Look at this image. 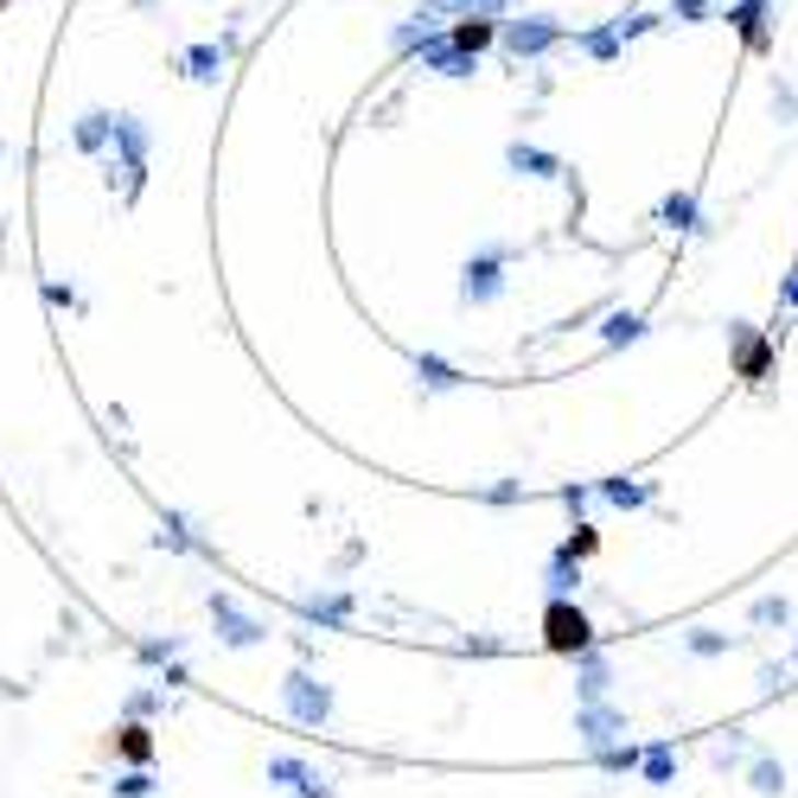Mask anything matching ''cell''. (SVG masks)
<instances>
[{"label": "cell", "mask_w": 798, "mask_h": 798, "mask_svg": "<svg viewBox=\"0 0 798 798\" xmlns=\"http://www.w3.org/2000/svg\"><path fill=\"white\" fill-rule=\"evenodd\" d=\"M728 20H734V33L748 38V52H766L773 45V33H766V0H734Z\"/></svg>", "instance_id": "cell-15"}, {"label": "cell", "mask_w": 798, "mask_h": 798, "mask_svg": "<svg viewBox=\"0 0 798 798\" xmlns=\"http://www.w3.org/2000/svg\"><path fill=\"white\" fill-rule=\"evenodd\" d=\"M619 45H626V26H601V33H581V52H588V58H619Z\"/></svg>", "instance_id": "cell-31"}, {"label": "cell", "mask_w": 798, "mask_h": 798, "mask_svg": "<svg viewBox=\"0 0 798 798\" xmlns=\"http://www.w3.org/2000/svg\"><path fill=\"white\" fill-rule=\"evenodd\" d=\"M212 619H218V639H224V646H237V652H243V646H255V639L269 632V626H262L255 614H243L230 594H212Z\"/></svg>", "instance_id": "cell-6"}, {"label": "cell", "mask_w": 798, "mask_h": 798, "mask_svg": "<svg viewBox=\"0 0 798 798\" xmlns=\"http://www.w3.org/2000/svg\"><path fill=\"white\" fill-rule=\"evenodd\" d=\"M569 549H575V556H594V531H588V524H575V537H569Z\"/></svg>", "instance_id": "cell-39"}, {"label": "cell", "mask_w": 798, "mask_h": 798, "mask_svg": "<svg viewBox=\"0 0 798 798\" xmlns=\"http://www.w3.org/2000/svg\"><path fill=\"white\" fill-rule=\"evenodd\" d=\"M492 38H499V26H492V20H472V13L447 26V45H460V52H472V58H479V52H486Z\"/></svg>", "instance_id": "cell-21"}, {"label": "cell", "mask_w": 798, "mask_h": 798, "mask_svg": "<svg viewBox=\"0 0 798 798\" xmlns=\"http://www.w3.org/2000/svg\"><path fill=\"white\" fill-rule=\"evenodd\" d=\"M505 167L517 173V180H562V160H556L549 147H531V141H511Z\"/></svg>", "instance_id": "cell-9"}, {"label": "cell", "mask_w": 798, "mask_h": 798, "mask_svg": "<svg viewBox=\"0 0 798 798\" xmlns=\"http://www.w3.org/2000/svg\"><path fill=\"white\" fill-rule=\"evenodd\" d=\"M779 300H786V307L798 314V275H786V288H779Z\"/></svg>", "instance_id": "cell-41"}, {"label": "cell", "mask_w": 798, "mask_h": 798, "mask_svg": "<svg viewBox=\"0 0 798 798\" xmlns=\"http://www.w3.org/2000/svg\"><path fill=\"white\" fill-rule=\"evenodd\" d=\"M728 345H734V364H741V377H766V364H773V345H766L754 327H728Z\"/></svg>", "instance_id": "cell-10"}, {"label": "cell", "mask_w": 798, "mask_h": 798, "mask_svg": "<svg viewBox=\"0 0 798 798\" xmlns=\"http://www.w3.org/2000/svg\"><path fill=\"white\" fill-rule=\"evenodd\" d=\"M422 65H429L435 77H472V71H479V58L460 52V45H447V33H435L429 45H422Z\"/></svg>", "instance_id": "cell-11"}, {"label": "cell", "mask_w": 798, "mask_h": 798, "mask_svg": "<svg viewBox=\"0 0 798 798\" xmlns=\"http://www.w3.org/2000/svg\"><path fill=\"white\" fill-rule=\"evenodd\" d=\"M793 658H798V646H793Z\"/></svg>", "instance_id": "cell-42"}, {"label": "cell", "mask_w": 798, "mask_h": 798, "mask_svg": "<svg viewBox=\"0 0 798 798\" xmlns=\"http://www.w3.org/2000/svg\"><path fill=\"white\" fill-rule=\"evenodd\" d=\"M639 761H646V748H639V741H614V748H601V754H594L601 773H639Z\"/></svg>", "instance_id": "cell-26"}, {"label": "cell", "mask_w": 798, "mask_h": 798, "mask_svg": "<svg viewBox=\"0 0 798 798\" xmlns=\"http://www.w3.org/2000/svg\"><path fill=\"white\" fill-rule=\"evenodd\" d=\"M646 314H632V307H614V314H607V327H601V345H607V352H619V345H639V339H646Z\"/></svg>", "instance_id": "cell-18"}, {"label": "cell", "mask_w": 798, "mask_h": 798, "mask_svg": "<svg viewBox=\"0 0 798 798\" xmlns=\"http://www.w3.org/2000/svg\"><path fill=\"white\" fill-rule=\"evenodd\" d=\"M575 734H581V748H588V754H601V748L626 741V716H619L607 696H601V703H581V709H575Z\"/></svg>", "instance_id": "cell-4"}, {"label": "cell", "mask_w": 798, "mask_h": 798, "mask_svg": "<svg viewBox=\"0 0 798 798\" xmlns=\"http://www.w3.org/2000/svg\"><path fill=\"white\" fill-rule=\"evenodd\" d=\"M147 709H160V689H135L128 696V716H147Z\"/></svg>", "instance_id": "cell-37"}, {"label": "cell", "mask_w": 798, "mask_h": 798, "mask_svg": "<svg viewBox=\"0 0 798 798\" xmlns=\"http://www.w3.org/2000/svg\"><path fill=\"white\" fill-rule=\"evenodd\" d=\"M689 652H696V658H722L728 652V632H716V626H696V632H689Z\"/></svg>", "instance_id": "cell-33"}, {"label": "cell", "mask_w": 798, "mask_h": 798, "mask_svg": "<svg viewBox=\"0 0 798 798\" xmlns=\"http://www.w3.org/2000/svg\"><path fill=\"white\" fill-rule=\"evenodd\" d=\"M748 786H754L761 798H779V793H786V766L773 761V754H761V761L748 766Z\"/></svg>", "instance_id": "cell-27"}, {"label": "cell", "mask_w": 798, "mask_h": 798, "mask_svg": "<svg viewBox=\"0 0 798 798\" xmlns=\"http://www.w3.org/2000/svg\"><path fill=\"white\" fill-rule=\"evenodd\" d=\"M115 754H122V761H135V766H147V761H153V734H147L141 722H122V728H115Z\"/></svg>", "instance_id": "cell-23"}, {"label": "cell", "mask_w": 798, "mask_h": 798, "mask_svg": "<svg viewBox=\"0 0 798 798\" xmlns=\"http://www.w3.org/2000/svg\"><path fill=\"white\" fill-rule=\"evenodd\" d=\"M409 371H415V384H422V390H460V384H467V377H460V364H447L441 352H415Z\"/></svg>", "instance_id": "cell-14"}, {"label": "cell", "mask_w": 798, "mask_h": 798, "mask_svg": "<svg viewBox=\"0 0 798 798\" xmlns=\"http://www.w3.org/2000/svg\"><path fill=\"white\" fill-rule=\"evenodd\" d=\"M110 793L115 798H153V773H147V766H135V773H122V779H115Z\"/></svg>", "instance_id": "cell-32"}, {"label": "cell", "mask_w": 798, "mask_h": 798, "mask_svg": "<svg viewBox=\"0 0 798 798\" xmlns=\"http://www.w3.org/2000/svg\"><path fill=\"white\" fill-rule=\"evenodd\" d=\"M544 646L562 658H575L594 646V626H588V614H581L575 601H549L544 607Z\"/></svg>", "instance_id": "cell-2"}, {"label": "cell", "mask_w": 798, "mask_h": 798, "mask_svg": "<svg viewBox=\"0 0 798 798\" xmlns=\"http://www.w3.org/2000/svg\"><path fill=\"white\" fill-rule=\"evenodd\" d=\"M135 658H141V664H173V658H180V639H141Z\"/></svg>", "instance_id": "cell-34"}, {"label": "cell", "mask_w": 798, "mask_h": 798, "mask_svg": "<svg viewBox=\"0 0 798 798\" xmlns=\"http://www.w3.org/2000/svg\"><path fill=\"white\" fill-rule=\"evenodd\" d=\"M422 13H460V20H499L505 13V0H422Z\"/></svg>", "instance_id": "cell-24"}, {"label": "cell", "mask_w": 798, "mask_h": 798, "mask_svg": "<svg viewBox=\"0 0 798 798\" xmlns=\"http://www.w3.org/2000/svg\"><path fill=\"white\" fill-rule=\"evenodd\" d=\"M505 269H511V243H479L460 262V300L467 307H492L505 294Z\"/></svg>", "instance_id": "cell-1"}, {"label": "cell", "mask_w": 798, "mask_h": 798, "mask_svg": "<svg viewBox=\"0 0 798 798\" xmlns=\"http://www.w3.org/2000/svg\"><path fill=\"white\" fill-rule=\"evenodd\" d=\"M544 581H549V601H575V588H581V556L569 544L549 556V569H544Z\"/></svg>", "instance_id": "cell-16"}, {"label": "cell", "mask_w": 798, "mask_h": 798, "mask_svg": "<svg viewBox=\"0 0 798 798\" xmlns=\"http://www.w3.org/2000/svg\"><path fill=\"white\" fill-rule=\"evenodd\" d=\"M282 703H288V716L300 728H320L332 716V684H320L314 671H288L282 677Z\"/></svg>", "instance_id": "cell-3"}, {"label": "cell", "mask_w": 798, "mask_h": 798, "mask_svg": "<svg viewBox=\"0 0 798 798\" xmlns=\"http://www.w3.org/2000/svg\"><path fill=\"white\" fill-rule=\"evenodd\" d=\"M748 619H754V626H793V619H798V607L786 601V594H761V601L748 607Z\"/></svg>", "instance_id": "cell-28"}, {"label": "cell", "mask_w": 798, "mask_h": 798, "mask_svg": "<svg viewBox=\"0 0 798 798\" xmlns=\"http://www.w3.org/2000/svg\"><path fill=\"white\" fill-rule=\"evenodd\" d=\"M218 65H224V45H192V52H185V77H192V83H212Z\"/></svg>", "instance_id": "cell-30"}, {"label": "cell", "mask_w": 798, "mask_h": 798, "mask_svg": "<svg viewBox=\"0 0 798 798\" xmlns=\"http://www.w3.org/2000/svg\"><path fill=\"white\" fill-rule=\"evenodd\" d=\"M429 38H435V20H429V13H415V20L390 26V45H397V52H422Z\"/></svg>", "instance_id": "cell-29"}, {"label": "cell", "mask_w": 798, "mask_h": 798, "mask_svg": "<svg viewBox=\"0 0 798 798\" xmlns=\"http://www.w3.org/2000/svg\"><path fill=\"white\" fill-rule=\"evenodd\" d=\"M658 224H671V230H684V237H703V230H709L703 205H696V192H671V198L658 205Z\"/></svg>", "instance_id": "cell-13"}, {"label": "cell", "mask_w": 798, "mask_h": 798, "mask_svg": "<svg viewBox=\"0 0 798 798\" xmlns=\"http://www.w3.org/2000/svg\"><path fill=\"white\" fill-rule=\"evenodd\" d=\"M601 499L614 511H639V505H652V486L646 479H601Z\"/></svg>", "instance_id": "cell-22"}, {"label": "cell", "mask_w": 798, "mask_h": 798, "mask_svg": "<svg viewBox=\"0 0 798 798\" xmlns=\"http://www.w3.org/2000/svg\"><path fill=\"white\" fill-rule=\"evenodd\" d=\"M556 38H562L556 20H505V26H499V45H505L511 58H537V52H549Z\"/></svg>", "instance_id": "cell-5"}, {"label": "cell", "mask_w": 798, "mask_h": 798, "mask_svg": "<svg viewBox=\"0 0 798 798\" xmlns=\"http://www.w3.org/2000/svg\"><path fill=\"white\" fill-rule=\"evenodd\" d=\"M45 300H52V307H77V294L65 288V282H45Z\"/></svg>", "instance_id": "cell-38"}, {"label": "cell", "mask_w": 798, "mask_h": 798, "mask_svg": "<svg viewBox=\"0 0 798 798\" xmlns=\"http://www.w3.org/2000/svg\"><path fill=\"white\" fill-rule=\"evenodd\" d=\"M460 652H467V658H492V652H499V639H467Z\"/></svg>", "instance_id": "cell-40"}, {"label": "cell", "mask_w": 798, "mask_h": 798, "mask_svg": "<svg viewBox=\"0 0 798 798\" xmlns=\"http://www.w3.org/2000/svg\"><path fill=\"white\" fill-rule=\"evenodd\" d=\"M71 141H77V153H103V147L115 141V115L110 110H83L77 115V128H71Z\"/></svg>", "instance_id": "cell-17"}, {"label": "cell", "mask_w": 798, "mask_h": 798, "mask_svg": "<svg viewBox=\"0 0 798 798\" xmlns=\"http://www.w3.org/2000/svg\"><path fill=\"white\" fill-rule=\"evenodd\" d=\"M607 684H614V664H607V652H575V689H581V703H601L607 696Z\"/></svg>", "instance_id": "cell-12"}, {"label": "cell", "mask_w": 798, "mask_h": 798, "mask_svg": "<svg viewBox=\"0 0 798 798\" xmlns=\"http://www.w3.org/2000/svg\"><path fill=\"white\" fill-rule=\"evenodd\" d=\"M160 544H167V549H180V556H205V544L192 537V524H185L180 511H167V517H160Z\"/></svg>", "instance_id": "cell-25"}, {"label": "cell", "mask_w": 798, "mask_h": 798, "mask_svg": "<svg viewBox=\"0 0 798 798\" xmlns=\"http://www.w3.org/2000/svg\"><path fill=\"white\" fill-rule=\"evenodd\" d=\"M269 779L294 786L300 798H332V779L320 773V766H307L300 754H275V761H269Z\"/></svg>", "instance_id": "cell-7"}, {"label": "cell", "mask_w": 798, "mask_h": 798, "mask_svg": "<svg viewBox=\"0 0 798 798\" xmlns=\"http://www.w3.org/2000/svg\"><path fill=\"white\" fill-rule=\"evenodd\" d=\"M639 779H646V786H671V779H677V741H652L646 761H639Z\"/></svg>", "instance_id": "cell-20"}, {"label": "cell", "mask_w": 798, "mask_h": 798, "mask_svg": "<svg viewBox=\"0 0 798 798\" xmlns=\"http://www.w3.org/2000/svg\"><path fill=\"white\" fill-rule=\"evenodd\" d=\"M479 499H486V505H511V499H517V479H499V486H486Z\"/></svg>", "instance_id": "cell-36"}, {"label": "cell", "mask_w": 798, "mask_h": 798, "mask_svg": "<svg viewBox=\"0 0 798 798\" xmlns=\"http://www.w3.org/2000/svg\"><path fill=\"white\" fill-rule=\"evenodd\" d=\"M147 147H153V128L141 115H115V153H122V173H147Z\"/></svg>", "instance_id": "cell-8"}, {"label": "cell", "mask_w": 798, "mask_h": 798, "mask_svg": "<svg viewBox=\"0 0 798 798\" xmlns=\"http://www.w3.org/2000/svg\"><path fill=\"white\" fill-rule=\"evenodd\" d=\"M671 13H677L684 26H696V20H709V0H671Z\"/></svg>", "instance_id": "cell-35"}, {"label": "cell", "mask_w": 798, "mask_h": 798, "mask_svg": "<svg viewBox=\"0 0 798 798\" xmlns=\"http://www.w3.org/2000/svg\"><path fill=\"white\" fill-rule=\"evenodd\" d=\"M300 619L307 626H352V594H314V601H300Z\"/></svg>", "instance_id": "cell-19"}]
</instances>
